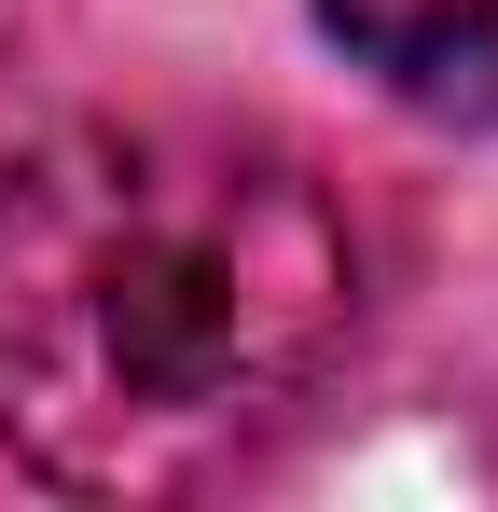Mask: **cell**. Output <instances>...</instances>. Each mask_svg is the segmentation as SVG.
<instances>
[{
  "mask_svg": "<svg viewBox=\"0 0 498 512\" xmlns=\"http://www.w3.org/2000/svg\"><path fill=\"white\" fill-rule=\"evenodd\" d=\"M346 70L429 111V125H498V0H319Z\"/></svg>",
  "mask_w": 498,
  "mask_h": 512,
  "instance_id": "2",
  "label": "cell"
},
{
  "mask_svg": "<svg viewBox=\"0 0 498 512\" xmlns=\"http://www.w3.org/2000/svg\"><path fill=\"white\" fill-rule=\"evenodd\" d=\"M360 346V222L263 125H70L0 167V443L56 499H208Z\"/></svg>",
  "mask_w": 498,
  "mask_h": 512,
  "instance_id": "1",
  "label": "cell"
}]
</instances>
